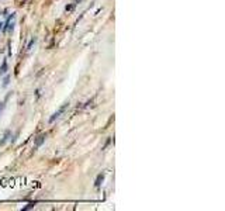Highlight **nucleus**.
Returning <instances> with one entry per match:
<instances>
[{"mask_svg":"<svg viewBox=\"0 0 225 211\" xmlns=\"http://www.w3.org/2000/svg\"><path fill=\"white\" fill-rule=\"evenodd\" d=\"M68 106H69V103H65V104L62 106V107H61V108H59L58 111H56V113H54V114H52V117L49 118V123H54V121H55L56 118H59L61 114H62V113H64V111L66 110V108H68Z\"/></svg>","mask_w":225,"mask_h":211,"instance_id":"1","label":"nucleus"},{"mask_svg":"<svg viewBox=\"0 0 225 211\" xmlns=\"http://www.w3.org/2000/svg\"><path fill=\"white\" fill-rule=\"evenodd\" d=\"M48 137V134L46 132H44V134H40L37 138H35V147H41L42 144H44V141H45V138Z\"/></svg>","mask_w":225,"mask_h":211,"instance_id":"2","label":"nucleus"},{"mask_svg":"<svg viewBox=\"0 0 225 211\" xmlns=\"http://www.w3.org/2000/svg\"><path fill=\"white\" fill-rule=\"evenodd\" d=\"M10 135H11V132H10V131H6V132H4V137H3V139L0 141V147H3V145H4V144L9 141Z\"/></svg>","mask_w":225,"mask_h":211,"instance_id":"3","label":"nucleus"},{"mask_svg":"<svg viewBox=\"0 0 225 211\" xmlns=\"http://www.w3.org/2000/svg\"><path fill=\"white\" fill-rule=\"evenodd\" d=\"M7 72V61H3V64H1V68H0V75H4Z\"/></svg>","mask_w":225,"mask_h":211,"instance_id":"4","label":"nucleus"},{"mask_svg":"<svg viewBox=\"0 0 225 211\" xmlns=\"http://www.w3.org/2000/svg\"><path fill=\"white\" fill-rule=\"evenodd\" d=\"M103 179H104V174H99V176H97V179H96V186H97V187L101 184Z\"/></svg>","mask_w":225,"mask_h":211,"instance_id":"5","label":"nucleus"},{"mask_svg":"<svg viewBox=\"0 0 225 211\" xmlns=\"http://www.w3.org/2000/svg\"><path fill=\"white\" fill-rule=\"evenodd\" d=\"M6 101H7V97H6V100H4V101H1V103H0V113H1V111L4 110V107H6Z\"/></svg>","mask_w":225,"mask_h":211,"instance_id":"6","label":"nucleus"},{"mask_svg":"<svg viewBox=\"0 0 225 211\" xmlns=\"http://www.w3.org/2000/svg\"><path fill=\"white\" fill-rule=\"evenodd\" d=\"M34 42H35V40H34V38H32L31 41H30V44H28V46H27V49H31V46H32V44H34Z\"/></svg>","mask_w":225,"mask_h":211,"instance_id":"7","label":"nucleus"},{"mask_svg":"<svg viewBox=\"0 0 225 211\" xmlns=\"http://www.w3.org/2000/svg\"><path fill=\"white\" fill-rule=\"evenodd\" d=\"M7 85H9V76L4 79V83H3V86H7Z\"/></svg>","mask_w":225,"mask_h":211,"instance_id":"8","label":"nucleus"},{"mask_svg":"<svg viewBox=\"0 0 225 211\" xmlns=\"http://www.w3.org/2000/svg\"><path fill=\"white\" fill-rule=\"evenodd\" d=\"M32 207H34V204H28L27 207H24L23 210H28V208H32Z\"/></svg>","mask_w":225,"mask_h":211,"instance_id":"9","label":"nucleus"}]
</instances>
